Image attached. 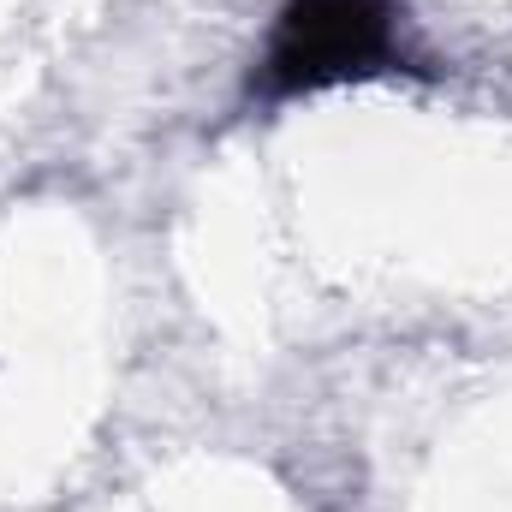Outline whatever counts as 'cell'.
Listing matches in <instances>:
<instances>
[{
  "label": "cell",
  "instance_id": "1",
  "mask_svg": "<svg viewBox=\"0 0 512 512\" xmlns=\"http://www.w3.org/2000/svg\"><path fill=\"white\" fill-rule=\"evenodd\" d=\"M399 54V12L393 0H286L256 66L251 90L280 102L352 78L393 72Z\"/></svg>",
  "mask_w": 512,
  "mask_h": 512
}]
</instances>
